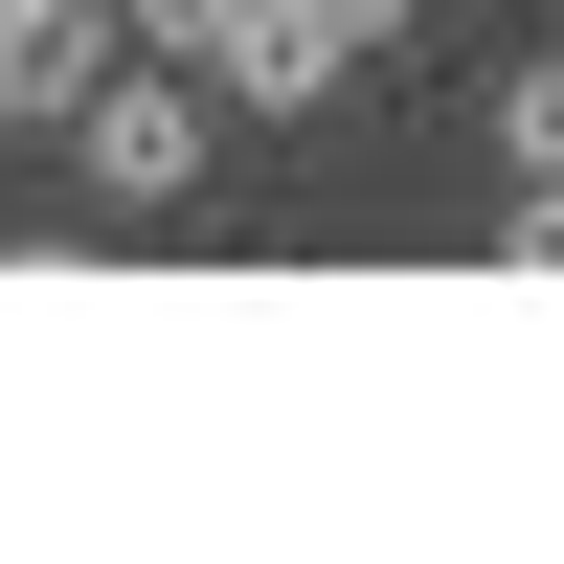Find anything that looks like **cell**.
Segmentation results:
<instances>
[{
    "mask_svg": "<svg viewBox=\"0 0 564 564\" xmlns=\"http://www.w3.org/2000/svg\"><path fill=\"white\" fill-rule=\"evenodd\" d=\"M497 159L564 181V45H520V68H497Z\"/></svg>",
    "mask_w": 564,
    "mask_h": 564,
    "instance_id": "277c9868",
    "label": "cell"
},
{
    "mask_svg": "<svg viewBox=\"0 0 564 564\" xmlns=\"http://www.w3.org/2000/svg\"><path fill=\"white\" fill-rule=\"evenodd\" d=\"M204 135H226V90H204V68L159 90V45H113L90 113H68V159H90V204H113V226H181V204H204Z\"/></svg>",
    "mask_w": 564,
    "mask_h": 564,
    "instance_id": "6da1fadb",
    "label": "cell"
},
{
    "mask_svg": "<svg viewBox=\"0 0 564 564\" xmlns=\"http://www.w3.org/2000/svg\"><path fill=\"white\" fill-rule=\"evenodd\" d=\"M316 23H339V45H406V23H430V0H316Z\"/></svg>",
    "mask_w": 564,
    "mask_h": 564,
    "instance_id": "8992f818",
    "label": "cell"
},
{
    "mask_svg": "<svg viewBox=\"0 0 564 564\" xmlns=\"http://www.w3.org/2000/svg\"><path fill=\"white\" fill-rule=\"evenodd\" d=\"M113 45H135V0H0V113H45V135H68Z\"/></svg>",
    "mask_w": 564,
    "mask_h": 564,
    "instance_id": "3957f363",
    "label": "cell"
},
{
    "mask_svg": "<svg viewBox=\"0 0 564 564\" xmlns=\"http://www.w3.org/2000/svg\"><path fill=\"white\" fill-rule=\"evenodd\" d=\"M135 45H159V68H204L226 113H339V68H361L316 0H135Z\"/></svg>",
    "mask_w": 564,
    "mask_h": 564,
    "instance_id": "7a4b0ae2",
    "label": "cell"
},
{
    "mask_svg": "<svg viewBox=\"0 0 564 564\" xmlns=\"http://www.w3.org/2000/svg\"><path fill=\"white\" fill-rule=\"evenodd\" d=\"M497 271H564V181H520V204H497Z\"/></svg>",
    "mask_w": 564,
    "mask_h": 564,
    "instance_id": "5b68a950",
    "label": "cell"
}]
</instances>
